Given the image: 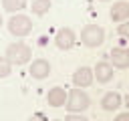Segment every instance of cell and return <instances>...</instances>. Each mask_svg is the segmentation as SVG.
<instances>
[{
  "label": "cell",
  "mask_w": 129,
  "mask_h": 121,
  "mask_svg": "<svg viewBox=\"0 0 129 121\" xmlns=\"http://www.w3.org/2000/svg\"><path fill=\"white\" fill-rule=\"evenodd\" d=\"M64 105H67V111H69V113H83L85 109H89L91 99H89V95H87L83 89L75 87L73 91H69Z\"/></svg>",
  "instance_id": "obj_1"
},
{
  "label": "cell",
  "mask_w": 129,
  "mask_h": 121,
  "mask_svg": "<svg viewBox=\"0 0 129 121\" xmlns=\"http://www.w3.org/2000/svg\"><path fill=\"white\" fill-rule=\"evenodd\" d=\"M6 58L10 60V65H24L32 58V50L24 42H12L6 46Z\"/></svg>",
  "instance_id": "obj_2"
},
{
  "label": "cell",
  "mask_w": 129,
  "mask_h": 121,
  "mask_svg": "<svg viewBox=\"0 0 129 121\" xmlns=\"http://www.w3.org/2000/svg\"><path fill=\"white\" fill-rule=\"evenodd\" d=\"M8 32L12 36H26L32 32V22L26 14H16L8 20Z\"/></svg>",
  "instance_id": "obj_3"
},
{
  "label": "cell",
  "mask_w": 129,
  "mask_h": 121,
  "mask_svg": "<svg viewBox=\"0 0 129 121\" xmlns=\"http://www.w3.org/2000/svg\"><path fill=\"white\" fill-rule=\"evenodd\" d=\"M81 40H83V44L95 48V46H99V44L105 40V30H103L99 24H87V26L81 30Z\"/></svg>",
  "instance_id": "obj_4"
},
{
  "label": "cell",
  "mask_w": 129,
  "mask_h": 121,
  "mask_svg": "<svg viewBox=\"0 0 129 121\" xmlns=\"http://www.w3.org/2000/svg\"><path fill=\"white\" fill-rule=\"evenodd\" d=\"M75 30L73 28H60L56 34H54V44L60 48V50H69V48H73L75 46Z\"/></svg>",
  "instance_id": "obj_5"
},
{
  "label": "cell",
  "mask_w": 129,
  "mask_h": 121,
  "mask_svg": "<svg viewBox=\"0 0 129 121\" xmlns=\"http://www.w3.org/2000/svg\"><path fill=\"white\" fill-rule=\"evenodd\" d=\"M28 73H30V77H32V79H36V81L46 79V77L50 75V63H48L46 58L32 60V65H30V69H28Z\"/></svg>",
  "instance_id": "obj_6"
},
{
  "label": "cell",
  "mask_w": 129,
  "mask_h": 121,
  "mask_svg": "<svg viewBox=\"0 0 129 121\" xmlns=\"http://www.w3.org/2000/svg\"><path fill=\"white\" fill-rule=\"evenodd\" d=\"M93 71L89 69V67H79L75 73H73V83H75V87H79V89H85V87H89V85H93Z\"/></svg>",
  "instance_id": "obj_7"
},
{
  "label": "cell",
  "mask_w": 129,
  "mask_h": 121,
  "mask_svg": "<svg viewBox=\"0 0 129 121\" xmlns=\"http://www.w3.org/2000/svg\"><path fill=\"white\" fill-rule=\"evenodd\" d=\"M93 77H97V83H109L113 79V67L107 60H101L93 69Z\"/></svg>",
  "instance_id": "obj_8"
},
{
  "label": "cell",
  "mask_w": 129,
  "mask_h": 121,
  "mask_svg": "<svg viewBox=\"0 0 129 121\" xmlns=\"http://www.w3.org/2000/svg\"><path fill=\"white\" fill-rule=\"evenodd\" d=\"M111 67L115 69H127L129 67V50L127 48H111Z\"/></svg>",
  "instance_id": "obj_9"
},
{
  "label": "cell",
  "mask_w": 129,
  "mask_h": 121,
  "mask_svg": "<svg viewBox=\"0 0 129 121\" xmlns=\"http://www.w3.org/2000/svg\"><path fill=\"white\" fill-rule=\"evenodd\" d=\"M67 95H69V91H64L62 87H52L46 93V103L50 107H62L67 103Z\"/></svg>",
  "instance_id": "obj_10"
},
{
  "label": "cell",
  "mask_w": 129,
  "mask_h": 121,
  "mask_svg": "<svg viewBox=\"0 0 129 121\" xmlns=\"http://www.w3.org/2000/svg\"><path fill=\"white\" fill-rule=\"evenodd\" d=\"M111 20L113 22H125V20H129V2H125V0L115 2L113 8H111Z\"/></svg>",
  "instance_id": "obj_11"
},
{
  "label": "cell",
  "mask_w": 129,
  "mask_h": 121,
  "mask_svg": "<svg viewBox=\"0 0 129 121\" xmlns=\"http://www.w3.org/2000/svg\"><path fill=\"white\" fill-rule=\"evenodd\" d=\"M119 105H121V95L115 91H107L101 99V107L105 111H115V109H119Z\"/></svg>",
  "instance_id": "obj_12"
},
{
  "label": "cell",
  "mask_w": 129,
  "mask_h": 121,
  "mask_svg": "<svg viewBox=\"0 0 129 121\" xmlns=\"http://www.w3.org/2000/svg\"><path fill=\"white\" fill-rule=\"evenodd\" d=\"M50 10V0H32V12L42 16Z\"/></svg>",
  "instance_id": "obj_13"
},
{
  "label": "cell",
  "mask_w": 129,
  "mask_h": 121,
  "mask_svg": "<svg viewBox=\"0 0 129 121\" xmlns=\"http://www.w3.org/2000/svg\"><path fill=\"white\" fill-rule=\"evenodd\" d=\"M26 6V0H2V8L8 12H18Z\"/></svg>",
  "instance_id": "obj_14"
},
{
  "label": "cell",
  "mask_w": 129,
  "mask_h": 121,
  "mask_svg": "<svg viewBox=\"0 0 129 121\" xmlns=\"http://www.w3.org/2000/svg\"><path fill=\"white\" fill-rule=\"evenodd\" d=\"M10 73H12V65H10V60H8L6 56H0V79L10 77Z\"/></svg>",
  "instance_id": "obj_15"
},
{
  "label": "cell",
  "mask_w": 129,
  "mask_h": 121,
  "mask_svg": "<svg viewBox=\"0 0 129 121\" xmlns=\"http://www.w3.org/2000/svg\"><path fill=\"white\" fill-rule=\"evenodd\" d=\"M117 32H119L123 38H129V20L121 22V24H119V28H117Z\"/></svg>",
  "instance_id": "obj_16"
},
{
  "label": "cell",
  "mask_w": 129,
  "mask_h": 121,
  "mask_svg": "<svg viewBox=\"0 0 129 121\" xmlns=\"http://www.w3.org/2000/svg\"><path fill=\"white\" fill-rule=\"evenodd\" d=\"M67 121H89V119H87L85 115H81V113H69Z\"/></svg>",
  "instance_id": "obj_17"
},
{
  "label": "cell",
  "mask_w": 129,
  "mask_h": 121,
  "mask_svg": "<svg viewBox=\"0 0 129 121\" xmlns=\"http://www.w3.org/2000/svg\"><path fill=\"white\" fill-rule=\"evenodd\" d=\"M28 121H46V119H44V115L36 113V115H32V117H28Z\"/></svg>",
  "instance_id": "obj_18"
},
{
  "label": "cell",
  "mask_w": 129,
  "mask_h": 121,
  "mask_svg": "<svg viewBox=\"0 0 129 121\" xmlns=\"http://www.w3.org/2000/svg\"><path fill=\"white\" fill-rule=\"evenodd\" d=\"M113 121H129V113H121V115H117Z\"/></svg>",
  "instance_id": "obj_19"
},
{
  "label": "cell",
  "mask_w": 129,
  "mask_h": 121,
  "mask_svg": "<svg viewBox=\"0 0 129 121\" xmlns=\"http://www.w3.org/2000/svg\"><path fill=\"white\" fill-rule=\"evenodd\" d=\"M125 105H127V109H129V93H127V97H125Z\"/></svg>",
  "instance_id": "obj_20"
},
{
  "label": "cell",
  "mask_w": 129,
  "mask_h": 121,
  "mask_svg": "<svg viewBox=\"0 0 129 121\" xmlns=\"http://www.w3.org/2000/svg\"><path fill=\"white\" fill-rule=\"evenodd\" d=\"M0 26H2V14H0Z\"/></svg>",
  "instance_id": "obj_21"
},
{
  "label": "cell",
  "mask_w": 129,
  "mask_h": 121,
  "mask_svg": "<svg viewBox=\"0 0 129 121\" xmlns=\"http://www.w3.org/2000/svg\"><path fill=\"white\" fill-rule=\"evenodd\" d=\"M52 121H60V119H52Z\"/></svg>",
  "instance_id": "obj_22"
},
{
  "label": "cell",
  "mask_w": 129,
  "mask_h": 121,
  "mask_svg": "<svg viewBox=\"0 0 129 121\" xmlns=\"http://www.w3.org/2000/svg\"><path fill=\"white\" fill-rule=\"evenodd\" d=\"M101 2H107V0H101Z\"/></svg>",
  "instance_id": "obj_23"
}]
</instances>
